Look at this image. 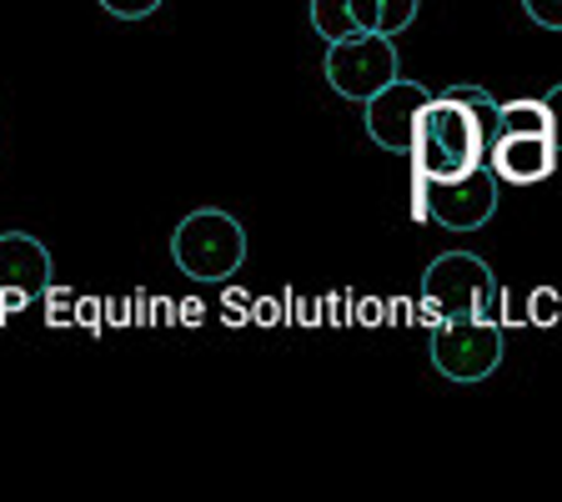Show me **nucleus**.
<instances>
[{"label":"nucleus","instance_id":"f257e3e1","mask_svg":"<svg viewBox=\"0 0 562 502\" xmlns=\"http://www.w3.org/2000/svg\"><path fill=\"white\" fill-rule=\"evenodd\" d=\"M492 136H497V101H492L482 86L462 81L427 101L407 161L417 176L457 181V176H468L472 166L487 161Z\"/></svg>","mask_w":562,"mask_h":502},{"label":"nucleus","instance_id":"f03ea898","mask_svg":"<svg viewBox=\"0 0 562 502\" xmlns=\"http://www.w3.org/2000/svg\"><path fill=\"white\" fill-rule=\"evenodd\" d=\"M422 306L432 322H457V316H477V322H497V327L522 322V312L507 306V292L497 287L492 267L472 252H442L422 271Z\"/></svg>","mask_w":562,"mask_h":502},{"label":"nucleus","instance_id":"7ed1b4c3","mask_svg":"<svg viewBox=\"0 0 562 502\" xmlns=\"http://www.w3.org/2000/svg\"><path fill=\"white\" fill-rule=\"evenodd\" d=\"M171 261L191 281H226L246 261V226L232 211L201 207L171 232Z\"/></svg>","mask_w":562,"mask_h":502},{"label":"nucleus","instance_id":"20e7f679","mask_svg":"<svg viewBox=\"0 0 562 502\" xmlns=\"http://www.w3.org/2000/svg\"><path fill=\"white\" fill-rule=\"evenodd\" d=\"M497 191H503V181L492 176L487 161L472 166L457 181H432V176L412 171V216L417 222H437L447 232H477L497 211Z\"/></svg>","mask_w":562,"mask_h":502},{"label":"nucleus","instance_id":"39448f33","mask_svg":"<svg viewBox=\"0 0 562 502\" xmlns=\"http://www.w3.org/2000/svg\"><path fill=\"white\" fill-rule=\"evenodd\" d=\"M327 81L347 101H367L382 86L397 81V46L382 31H351L341 41H327Z\"/></svg>","mask_w":562,"mask_h":502},{"label":"nucleus","instance_id":"423d86ee","mask_svg":"<svg viewBox=\"0 0 562 502\" xmlns=\"http://www.w3.org/2000/svg\"><path fill=\"white\" fill-rule=\"evenodd\" d=\"M432 367L447 382H482L503 367V327L477 322V316H457L432 327Z\"/></svg>","mask_w":562,"mask_h":502},{"label":"nucleus","instance_id":"0eeeda50","mask_svg":"<svg viewBox=\"0 0 562 502\" xmlns=\"http://www.w3.org/2000/svg\"><path fill=\"white\" fill-rule=\"evenodd\" d=\"M427 101H432V91L422 81H392L382 86L376 96H367V136L382 146V152L392 156H407L412 152V136H417V121L422 111H427Z\"/></svg>","mask_w":562,"mask_h":502},{"label":"nucleus","instance_id":"6e6552de","mask_svg":"<svg viewBox=\"0 0 562 502\" xmlns=\"http://www.w3.org/2000/svg\"><path fill=\"white\" fill-rule=\"evenodd\" d=\"M562 152L552 131H497L487 146V166L503 187H538L558 171Z\"/></svg>","mask_w":562,"mask_h":502},{"label":"nucleus","instance_id":"1a4fd4ad","mask_svg":"<svg viewBox=\"0 0 562 502\" xmlns=\"http://www.w3.org/2000/svg\"><path fill=\"white\" fill-rule=\"evenodd\" d=\"M0 292H21L25 302L50 292V252L31 232L0 236Z\"/></svg>","mask_w":562,"mask_h":502},{"label":"nucleus","instance_id":"9d476101","mask_svg":"<svg viewBox=\"0 0 562 502\" xmlns=\"http://www.w3.org/2000/svg\"><path fill=\"white\" fill-rule=\"evenodd\" d=\"M312 25L322 41H341V35L357 31L351 21V0H312Z\"/></svg>","mask_w":562,"mask_h":502},{"label":"nucleus","instance_id":"9b49d317","mask_svg":"<svg viewBox=\"0 0 562 502\" xmlns=\"http://www.w3.org/2000/svg\"><path fill=\"white\" fill-rule=\"evenodd\" d=\"M522 322H532V327H558V322H562V297H558V287H538V292L527 297Z\"/></svg>","mask_w":562,"mask_h":502},{"label":"nucleus","instance_id":"f8f14e48","mask_svg":"<svg viewBox=\"0 0 562 502\" xmlns=\"http://www.w3.org/2000/svg\"><path fill=\"white\" fill-rule=\"evenodd\" d=\"M422 0H376V31L382 35H402L412 21H417Z\"/></svg>","mask_w":562,"mask_h":502},{"label":"nucleus","instance_id":"ddd939ff","mask_svg":"<svg viewBox=\"0 0 562 502\" xmlns=\"http://www.w3.org/2000/svg\"><path fill=\"white\" fill-rule=\"evenodd\" d=\"M522 11L542 31H562V0H522Z\"/></svg>","mask_w":562,"mask_h":502},{"label":"nucleus","instance_id":"4468645a","mask_svg":"<svg viewBox=\"0 0 562 502\" xmlns=\"http://www.w3.org/2000/svg\"><path fill=\"white\" fill-rule=\"evenodd\" d=\"M161 0H101L105 15H116V21H146Z\"/></svg>","mask_w":562,"mask_h":502},{"label":"nucleus","instance_id":"2eb2a0df","mask_svg":"<svg viewBox=\"0 0 562 502\" xmlns=\"http://www.w3.org/2000/svg\"><path fill=\"white\" fill-rule=\"evenodd\" d=\"M351 21L357 31H376V0H351Z\"/></svg>","mask_w":562,"mask_h":502},{"label":"nucleus","instance_id":"dca6fc26","mask_svg":"<svg viewBox=\"0 0 562 502\" xmlns=\"http://www.w3.org/2000/svg\"><path fill=\"white\" fill-rule=\"evenodd\" d=\"M542 101H548V111H552V131H558V152H562V86H552Z\"/></svg>","mask_w":562,"mask_h":502},{"label":"nucleus","instance_id":"f3484780","mask_svg":"<svg viewBox=\"0 0 562 502\" xmlns=\"http://www.w3.org/2000/svg\"><path fill=\"white\" fill-rule=\"evenodd\" d=\"M0 322H5V302H0Z\"/></svg>","mask_w":562,"mask_h":502}]
</instances>
